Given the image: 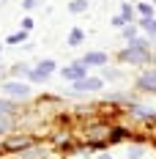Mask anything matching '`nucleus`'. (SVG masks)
<instances>
[{"instance_id": "1", "label": "nucleus", "mask_w": 156, "mask_h": 159, "mask_svg": "<svg viewBox=\"0 0 156 159\" xmlns=\"http://www.w3.org/2000/svg\"><path fill=\"white\" fill-rule=\"evenodd\" d=\"M121 61H123V63H148V61H151V49L126 47L123 52H121Z\"/></svg>"}, {"instance_id": "2", "label": "nucleus", "mask_w": 156, "mask_h": 159, "mask_svg": "<svg viewBox=\"0 0 156 159\" xmlns=\"http://www.w3.org/2000/svg\"><path fill=\"white\" fill-rule=\"evenodd\" d=\"M85 71H88V66H85L82 61H79V63L66 66V69H63L60 74H63V80H71V82H77V80H82V77H85Z\"/></svg>"}, {"instance_id": "3", "label": "nucleus", "mask_w": 156, "mask_h": 159, "mask_svg": "<svg viewBox=\"0 0 156 159\" xmlns=\"http://www.w3.org/2000/svg\"><path fill=\"white\" fill-rule=\"evenodd\" d=\"M3 93L16 96V99H28V96H30V88H28L25 82H6V85H3Z\"/></svg>"}, {"instance_id": "4", "label": "nucleus", "mask_w": 156, "mask_h": 159, "mask_svg": "<svg viewBox=\"0 0 156 159\" xmlns=\"http://www.w3.org/2000/svg\"><path fill=\"white\" fill-rule=\"evenodd\" d=\"M137 88L140 91H148V93H156V71H142L140 80H137Z\"/></svg>"}, {"instance_id": "5", "label": "nucleus", "mask_w": 156, "mask_h": 159, "mask_svg": "<svg viewBox=\"0 0 156 159\" xmlns=\"http://www.w3.org/2000/svg\"><path fill=\"white\" fill-rule=\"evenodd\" d=\"M33 140L30 137H8L6 143H3V151L6 154H14V151H22V148H28Z\"/></svg>"}, {"instance_id": "6", "label": "nucleus", "mask_w": 156, "mask_h": 159, "mask_svg": "<svg viewBox=\"0 0 156 159\" xmlns=\"http://www.w3.org/2000/svg\"><path fill=\"white\" fill-rule=\"evenodd\" d=\"M101 82H104L101 77H82V80L74 82V91H99Z\"/></svg>"}, {"instance_id": "7", "label": "nucleus", "mask_w": 156, "mask_h": 159, "mask_svg": "<svg viewBox=\"0 0 156 159\" xmlns=\"http://www.w3.org/2000/svg\"><path fill=\"white\" fill-rule=\"evenodd\" d=\"M52 71H55V61H49V58H47V61L38 63V69H33V77L30 80H47Z\"/></svg>"}, {"instance_id": "8", "label": "nucleus", "mask_w": 156, "mask_h": 159, "mask_svg": "<svg viewBox=\"0 0 156 159\" xmlns=\"http://www.w3.org/2000/svg\"><path fill=\"white\" fill-rule=\"evenodd\" d=\"M107 52H88L85 58H82V63L85 66H107Z\"/></svg>"}, {"instance_id": "9", "label": "nucleus", "mask_w": 156, "mask_h": 159, "mask_svg": "<svg viewBox=\"0 0 156 159\" xmlns=\"http://www.w3.org/2000/svg\"><path fill=\"white\" fill-rule=\"evenodd\" d=\"M129 112H131V115H137V118H154V115H156L154 110H148V107H140V104H131V107H129Z\"/></svg>"}, {"instance_id": "10", "label": "nucleus", "mask_w": 156, "mask_h": 159, "mask_svg": "<svg viewBox=\"0 0 156 159\" xmlns=\"http://www.w3.org/2000/svg\"><path fill=\"white\" fill-rule=\"evenodd\" d=\"M140 28H142L145 33L156 36V19H154V16H142V19H140Z\"/></svg>"}, {"instance_id": "11", "label": "nucleus", "mask_w": 156, "mask_h": 159, "mask_svg": "<svg viewBox=\"0 0 156 159\" xmlns=\"http://www.w3.org/2000/svg\"><path fill=\"white\" fill-rule=\"evenodd\" d=\"M69 11H71V14H82V11H88V0H71V3H69Z\"/></svg>"}, {"instance_id": "12", "label": "nucleus", "mask_w": 156, "mask_h": 159, "mask_svg": "<svg viewBox=\"0 0 156 159\" xmlns=\"http://www.w3.org/2000/svg\"><path fill=\"white\" fill-rule=\"evenodd\" d=\"M82 39H85V33L79 30V28H74V30L69 33V47H77V44H82Z\"/></svg>"}, {"instance_id": "13", "label": "nucleus", "mask_w": 156, "mask_h": 159, "mask_svg": "<svg viewBox=\"0 0 156 159\" xmlns=\"http://www.w3.org/2000/svg\"><path fill=\"white\" fill-rule=\"evenodd\" d=\"M11 74H14V77H33V69H28L25 63H19V66L11 69Z\"/></svg>"}, {"instance_id": "14", "label": "nucleus", "mask_w": 156, "mask_h": 159, "mask_svg": "<svg viewBox=\"0 0 156 159\" xmlns=\"http://www.w3.org/2000/svg\"><path fill=\"white\" fill-rule=\"evenodd\" d=\"M28 39V30H19V33H14V36H8V44H22Z\"/></svg>"}, {"instance_id": "15", "label": "nucleus", "mask_w": 156, "mask_h": 159, "mask_svg": "<svg viewBox=\"0 0 156 159\" xmlns=\"http://www.w3.org/2000/svg\"><path fill=\"white\" fill-rule=\"evenodd\" d=\"M137 11H140L142 16H154V6H151V3H140V6H137Z\"/></svg>"}, {"instance_id": "16", "label": "nucleus", "mask_w": 156, "mask_h": 159, "mask_svg": "<svg viewBox=\"0 0 156 159\" xmlns=\"http://www.w3.org/2000/svg\"><path fill=\"white\" fill-rule=\"evenodd\" d=\"M121 14H123V19H126V22H131V19H134V8H131L129 3H123V8H121Z\"/></svg>"}, {"instance_id": "17", "label": "nucleus", "mask_w": 156, "mask_h": 159, "mask_svg": "<svg viewBox=\"0 0 156 159\" xmlns=\"http://www.w3.org/2000/svg\"><path fill=\"white\" fill-rule=\"evenodd\" d=\"M126 25H129V22H126V19H123V14H118V16H112V28H118V30H123Z\"/></svg>"}, {"instance_id": "18", "label": "nucleus", "mask_w": 156, "mask_h": 159, "mask_svg": "<svg viewBox=\"0 0 156 159\" xmlns=\"http://www.w3.org/2000/svg\"><path fill=\"white\" fill-rule=\"evenodd\" d=\"M129 47H134V49H148V41H145V39H131V41H129Z\"/></svg>"}, {"instance_id": "19", "label": "nucleus", "mask_w": 156, "mask_h": 159, "mask_svg": "<svg viewBox=\"0 0 156 159\" xmlns=\"http://www.w3.org/2000/svg\"><path fill=\"white\" fill-rule=\"evenodd\" d=\"M11 110H14V104L6 102V99H0V115H6V112H11Z\"/></svg>"}, {"instance_id": "20", "label": "nucleus", "mask_w": 156, "mask_h": 159, "mask_svg": "<svg viewBox=\"0 0 156 159\" xmlns=\"http://www.w3.org/2000/svg\"><path fill=\"white\" fill-rule=\"evenodd\" d=\"M129 159H142V148H140V145L129 148Z\"/></svg>"}, {"instance_id": "21", "label": "nucleus", "mask_w": 156, "mask_h": 159, "mask_svg": "<svg viewBox=\"0 0 156 159\" xmlns=\"http://www.w3.org/2000/svg\"><path fill=\"white\" fill-rule=\"evenodd\" d=\"M134 33H137V30H134V25H126V28H123V36L129 39V41L134 39Z\"/></svg>"}, {"instance_id": "22", "label": "nucleus", "mask_w": 156, "mask_h": 159, "mask_svg": "<svg viewBox=\"0 0 156 159\" xmlns=\"http://www.w3.org/2000/svg\"><path fill=\"white\" fill-rule=\"evenodd\" d=\"M8 126H11V124H8V118H6V115H0V134H3V132H8Z\"/></svg>"}, {"instance_id": "23", "label": "nucleus", "mask_w": 156, "mask_h": 159, "mask_svg": "<svg viewBox=\"0 0 156 159\" xmlns=\"http://www.w3.org/2000/svg\"><path fill=\"white\" fill-rule=\"evenodd\" d=\"M104 77H107V80H118V77H121V74H118L115 69H104Z\"/></svg>"}, {"instance_id": "24", "label": "nucleus", "mask_w": 156, "mask_h": 159, "mask_svg": "<svg viewBox=\"0 0 156 159\" xmlns=\"http://www.w3.org/2000/svg\"><path fill=\"white\" fill-rule=\"evenodd\" d=\"M30 28H33V19H30V16H25V19H22V30H30Z\"/></svg>"}, {"instance_id": "25", "label": "nucleus", "mask_w": 156, "mask_h": 159, "mask_svg": "<svg viewBox=\"0 0 156 159\" xmlns=\"http://www.w3.org/2000/svg\"><path fill=\"white\" fill-rule=\"evenodd\" d=\"M22 6H25V8H36V6H38V0H25Z\"/></svg>"}, {"instance_id": "26", "label": "nucleus", "mask_w": 156, "mask_h": 159, "mask_svg": "<svg viewBox=\"0 0 156 159\" xmlns=\"http://www.w3.org/2000/svg\"><path fill=\"white\" fill-rule=\"evenodd\" d=\"M99 159H112V157H109V154H99Z\"/></svg>"}]
</instances>
